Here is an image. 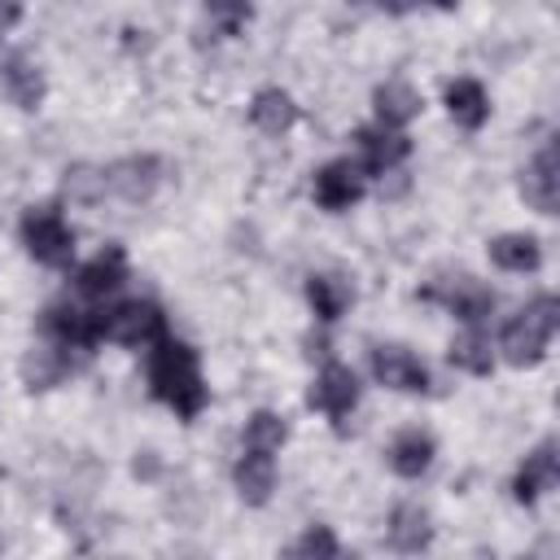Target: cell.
Masks as SVG:
<instances>
[{
  "instance_id": "6da1fadb",
  "label": "cell",
  "mask_w": 560,
  "mask_h": 560,
  "mask_svg": "<svg viewBox=\"0 0 560 560\" xmlns=\"http://www.w3.org/2000/svg\"><path fill=\"white\" fill-rule=\"evenodd\" d=\"M149 385L153 394L175 407L184 420H192L201 407H206V385H201V368H197V350L175 341V337H162L153 359H149Z\"/></svg>"
},
{
  "instance_id": "7a4b0ae2",
  "label": "cell",
  "mask_w": 560,
  "mask_h": 560,
  "mask_svg": "<svg viewBox=\"0 0 560 560\" xmlns=\"http://www.w3.org/2000/svg\"><path fill=\"white\" fill-rule=\"evenodd\" d=\"M556 324H560V302H556L551 293L534 298V302L503 328V341H499L503 359H508L512 368H534V363L547 354V341H551Z\"/></svg>"
},
{
  "instance_id": "3957f363",
  "label": "cell",
  "mask_w": 560,
  "mask_h": 560,
  "mask_svg": "<svg viewBox=\"0 0 560 560\" xmlns=\"http://www.w3.org/2000/svg\"><path fill=\"white\" fill-rule=\"evenodd\" d=\"M22 245L44 267H70L74 258V232L57 210H26L22 214Z\"/></svg>"
},
{
  "instance_id": "277c9868",
  "label": "cell",
  "mask_w": 560,
  "mask_h": 560,
  "mask_svg": "<svg viewBox=\"0 0 560 560\" xmlns=\"http://www.w3.org/2000/svg\"><path fill=\"white\" fill-rule=\"evenodd\" d=\"M101 337L122 341V346H149L166 337V315L153 302H118L114 311H101Z\"/></svg>"
},
{
  "instance_id": "5b68a950",
  "label": "cell",
  "mask_w": 560,
  "mask_h": 560,
  "mask_svg": "<svg viewBox=\"0 0 560 560\" xmlns=\"http://www.w3.org/2000/svg\"><path fill=\"white\" fill-rule=\"evenodd\" d=\"M44 328L52 332L57 350L70 359V350L88 354L101 337V311H79V306H48L44 315Z\"/></svg>"
},
{
  "instance_id": "8992f818",
  "label": "cell",
  "mask_w": 560,
  "mask_h": 560,
  "mask_svg": "<svg viewBox=\"0 0 560 560\" xmlns=\"http://www.w3.org/2000/svg\"><path fill=\"white\" fill-rule=\"evenodd\" d=\"M372 372H376V381L389 385V389H407V394H424V389H429L424 363H420L411 350H402V346H376V350H372Z\"/></svg>"
},
{
  "instance_id": "52a82bcc",
  "label": "cell",
  "mask_w": 560,
  "mask_h": 560,
  "mask_svg": "<svg viewBox=\"0 0 560 560\" xmlns=\"http://www.w3.org/2000/svg\"><path fill=\"white\" fill-rule=\"evenodd\" d=\"M158 179H162V162L149 158V153L144 158H122V162H114L105 171V188L118 192L122 201H149Z\"/></svg>"
},
{
  "instance_id": "ba28073f",
  "label": "cell",
  "mask_w": 560,
  "mask_h": 560,
  "mask_svg": "<svg viewBox=\"0 0 560 560\" xmlns=\"http://www.w3.org/2000/svg\"><path fill=\"white\" fill-rule=\"evenodd\" d=\"M521 192L538 214H556L560 206V175H556V144H542L534 162L521 171Z\"/></svg>"
},
{
  "instance_id": "9c48e42d",
  "label": "cell",
  "mask_w": 560,
  "mask_h": 560,
  "mask_svg": "<svg viewBox=\"0 0 560 560\" xmlns=\"http://www.w3.org/2000/svg\"><path fill=\"white\" fill-rule=\"evenodd\" d=\"M354 402H359V381H354V372H350L346 363H328V368L315 376V385H311V407H319L324 416L341 420V416H350Z\"/></svg>"
},
{
  "instance_id": "30bf717a",
  "label": "cell",
  "mask_w": 560,
  "mask_h": 560,
  "mask_svg": "<svg viewBox=\"0 0 560 560\" xmlns=\"http://www.w3.org/2000/svg\"><path fill=\"white\" fill-rule=\"evenodd\" d=\"M359 197H363V175L354 162H328L315 175V201L324 210H350Z\"/></svg>"
},
{
  "instance_id": "8fae6325",
  "label": "cell",
  "mask_w": 560,
  "mask_h": 560,
  "mask_svg": "<svg viewBox=\"0 0 560 560\" xmlns=\"http://www.w3.org/2000/svg\"><path fill=\"white\" fill-rule=\"evenodd\" d=\"M122 280H127V254H122V245H105L92 262L79 267L74 289H79L83 298H105V293H114Z\"/></svg>"
},
{
  "instance_id": "7c38bea8",
  "label": "cell",
  "mask_w": 560,
  "mask_h": 560,
  "mask_svg": "<svg viewBox=\"0 0 560 560\" xmlns=\"http://www.w3.org/2000/svg\"><path fill=\"white\" fill-rule=\"evenodd\" d=\"M354 140H359V153H363V171H372V175L394 171L411 153V140L402 131H389L385 122L381 127H363Z\"/></svg>"
},
{
  "instance_id": "4fadbf2b",
  "label": "cell",
  "mask_w": 560,
  "mask_h": 560,
  "mask_svg": "<svg viewBox=\"0 0 560 560\" xmlns=\"http://www.w3.org/2000/svg\"><path fill=\"white\" fill-rule=\"evenodd\" d=\"M429 298H442L464 324H481L494 311V293L481 280H472V276H455L451 289H429Z\"/></svg>"
},
{
  "instance_id": "5bb4252c",
  "label": "cell",
  "mask_w": 560,
  "mask_h": 560,
  "mask_svg": "<svg viewBox=\"0 0 560 560\" xmlns=\"http://www.w3.org/2000/svg\"><path fill=\"white\" fill-rule=\"evenodd\" d=\"M556 477H560V459H556V442H542L525 464H521V472H516V481H512V490H516V499L521 503H534L542 490H551L556 486Z\"/></svg>"
},
{
  "instance_id": "9a60e30c",
  "label": "cell",
  "mask_w": 560,
  "mask_h": 560,
  "mask_svg": "<svg viewBox=\"0 0 560 560\" xmlns=\"http://www.w3.org/2000/svg\"><path fill=\"white\" fill-rule=\"evenodd\" d=\"M232 477H236V490H241L245 503H267V494L276 486V459L267 451H249L245 446V455L236 459V472Z\"/></svg>"
},
{
  "instance_id": "2e32d148",
  "label": "cell",
  "mask_w": 560,
  "mask_h": 560,
  "mask_svg": "<svg viewBox=\"0 0 560 560\" xmlns=\"http://www.w3.org/2000/svg\"><path fill=\"white\" fill-rule=\"evenodd\" d=\"M446 109H451V118H455L459 127L477 131V127L490 118V101H486V88H481L477 79H455V83L446 88Z\"/></svg>"
},
{
  "instance_id": "e0dca14e",
  "label": "cell",
  "mask_w": 560,
  "mask_h": 560,
  "mask_svg": "<svg viewBox=\"0 0 560 560\" xmlns=\"http://www.w3.org/2000/svg\"><path fill=\"white\" fill-rule=\"evenodd\" d=\"M433 538V525H429V512L420 503H398L394 516H389V542L398 551H424Z\"/></svg>"
},
{
  "instance_id": "ac0fdd59",
  "label": "cell",
  "mask_w": 560,
  "mask_h": 560,
  "mask_svg": "<svg viewBox=\"0 0 560 560\" xmlns=\"http://www.w3.org/2000/svg\"><path fill=\"white\" fill-rule=\"evenodd\" d=\"M4 88H9V96H13V105H22V109H35L39 101H44V74H39V66L31 61V57H9L4 61Z\"/></svg>"
},
{
  "instance_id": "d6986e66",
  "label": "cell",
  "mask_w": 560,
  "mask_h": 560,
  "mask_svg": "<svg viewBox=\"0 0 560 560\" xmlns=\"http://www.w3.org/2000/svg\"><path fill=\"white\" fill-rule=\"evenodd\" d=\"M416 114H420V92H416L411 83L389 79V83L376 88V118H381L385 127H402V122H411Z\"/></svg>"
},
{
  "instance_id": "ffe728a7",
  "label": "cell",
  "mask_w": 560,
  "mask_h": 560,
  "mask_svg": "<svg viewBox=\"0 0 560 560\" xmlns=\"http://www.w3.org/2000/svg\"><path fill=\"white\" fill-rule=\"evenodd\" d=\"M249 118H254V127H258V131L280 136V131H289V127H293L298 105L289 101V92H280V88H262V92L254 96V105H249Z\"/></svg>"
},
{
  "instance_id": "44dd1931",
  "label": "cell",
  "mask_w": 560,
  "mask_h": 560,
  "mask_svg": "<svg viewBox=\"0 0 560 560\" xmlns=\"http://www.w3.org/2000/svg\"><path fill=\"white\" fill-rule=\"evenodd\" d=\"M389 464H394L398 477H420L433 464V438L420 433V429H402L389 446Z\"/></svg>"
},
{
  "instance_id": "7402d4cb",
  "label": "cell",
  "mask_w": 560,
  "mask_h": 560,
  "mask_svg": "<svg viewBox=\"0 0 560 560\" xmlns=\"http://www.w3.org/2000/svg\"><path fill=\"white\" fill-rule=\"evenodd\" d=\"M490 262L503 267V271H534L542 262V249L534 236L525 232H508V236H494L490 241Z\"/></svg>"
},
{
  "instance_id": "603a6c76",
  "label": "cell",
  "mask_w": 560,
  "mask_h": 560,
  "mask_svg": "<svg viewBox=\"0 0 560 560\" xmlns=\"http://www.w3.org/2000/svg\"><path fill=\"white\" fill-rule=\"evenodd\" d=\"M451 363H455V368H464V372H472V376H486V372L494 368L490 337H486V332H477V328L459 332V337L451 341Z\"/></svg>"
},
{
  "instance_id": "cb8c5ba5",
  "label": "cell",
  "mask_w": 560,
  "mask_h": 560,
  "mask_svg": "<svg viewBox=\"0 0 560 560\" xmlns=\"http://www.w3.org/2000/svg\"><path fill=\"white\" fill-rule=\"evenodd\" d=\"M306 298H311V306H315V315L324 324H332L350 306V289L341 280H332V276H311L306 280Z\"/></svg>"
},
{
  "instance_id": "d4e9b609",
  "label": "cell",
  "mask_w": 560,
  "mask_h": 560,
  "mask_svg": "<svg viewBox=\"0 0 560 560\" xmlns=\"http://www.w3.org/2000/svg\"><path fill=\"white\" fill-rule=\"evenodd\" d=\"M70 368V359L61 354V350H31L26 359H22V376H26V385L31 389H48V385H57V376Z\"/></svg>"
},
{
  "instance_id": "484cf974",
  "label": "cell",
  "mask_w": 560,
  "mask_h": 560,
  "mask_svg": "<svg viewBox=\"0 0 560 560\" xmlns=\"http://www.w3.org/2000/svg\"><path fill=\"white\" fill-rule=\"evenodd\" d=\"M284 438H289V429H284V420H280L276 411H254L249 424H245V446H249V451H267V455H276Z\"/></svg>"
},
{
  "instance_id": "4316f807",
  "label": "cell",
  "mask_w": 560,
  "mask_h": 560,
  "mask_svg": "<svg viewBox=\"0 0 560 560\" xmlns=\"http://www.w3.org/2000/svg\"><path fill=\"white\" fill-rule=\"evenodd\" d=\"M206 13H210V26H214L219 35H236V31L249 22L254 4H249V0H206Z\"/></svg>"
},
{
  "instance_id": "83f0119b",
  "label": "cell",
  "mask_w": 560,
  "mask_h": 560,
  "mask_svg": "<svg viewBox=\"0 0 560 560\" xmlns=\"http://www.w3.org/2000/svg\"><path fill=\"white\" fill-rule=\"evenodd\" d=\"M66 192L74 201H96L105 192V171H96V166H70L66 171Z\"/></svg>"
},
{
  "instance_id": "f1b7e54d",
  "label": "cell",
  "mask_w": 560,
  "mask_h": 560,
  "mask_svg": "<svg viewBox=\"0 0 560 560\" xmlns=\"http://www.w3.org/2000/svg\"><path fill=\"white\" fill-rule=\"evenodd\" d=\"M341 547H337V538L328 534V529H319V525H311L298 542H293V556H337Z\"/></svg>"
},
{
  "instance_id": "f546056e",
  "label": "cell",
  "mask_w": 560,
  "mask_h": 560,
  "mask_svg": "<svg viewBox=\"0 0 560 560\" xmlns=\"http://www.w3.org/2000/svg\"><path fill=\"white\" fill-rule=\"evenodd\" d=\"M18 18H22V0H0V35L13 31Z\"/></svg>"
},
{
  "instance_id": "4dcf8cb0",
  "label": "cell",
  "mask_w": 560,
  "mask_h": 560,
  "mask_svg": "<svg viewBox=\"0 0 560 560\" xmlns=\"http://www.w3.org/2000/svg\"><path fill=\"white\" fill-rule=\"evenodd\" d=\"M153 472H158V459H153V455L136 459V477H153Z\"/></svg>"
},
{
  "instance_id": "1f68e13d",
  "label": "cell",
  "mask_w": 560,
  "mask_h": 560,
  "mask_svg": "<svg viewBox=\"0 0 560 560\" xmlns=\"http://www.w3.org/2000/svg\"><path fill=\"white\" fill-rule=\"evenodd\" d=\"M376 4H381V9H389V13H407L416 0H376Z\"/></svg>"
},
{
  "instance_id": "d6a6232c",
  "label": "cell",
  "mask_w": 560,
  "mask_h": 560,
  "mask_svg": "<svg viewBox=\"0 0 560 560\" xmlns=\"http://www.w3.org/2000/svg\"><path fill=\"white\" fill-rule=\"evenodd\" d=\"M433 4H438V9H451V4H455V0H433Z\"/></svg>"
}]
</instances>
